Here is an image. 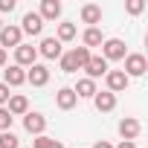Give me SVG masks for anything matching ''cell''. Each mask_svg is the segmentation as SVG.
<instances>
[{
    "mask_svg": "<svg viewBox=\"0 0 148 148\" xmlns=\"http://www.w3.org/2000/svg\"><path fill=\"white\" fill-rule=\"evenodd\" d=\"M58 61H61V70H64V73H79V70H84V64L90 61V49H87V47H76V49L64 52Z\"/></svg>",
    "mask_w": 148,
    "mask_h": 148,
    "instance_id": "1",
    "label": "cell"
},
{
    "mask_svg": "<svg viewBox=\"0 0 148 148\" xmlns=\"http://www.w3.org/2000/svg\"><path fill=\"white\" fill-rule=\"evenodd\" d=\"M125 61V76L128 79H136V76H145V70H148V61H145V55L142 52H131V55H125L122 58Z\"/></svg>",
    "mask_w": 148,
    "mask_h": 148,
    "instance_id": "2",
    "label": "cell"
},
{
    "mask_svg": "<svg viewBox=\"0 0 148 148\" xmlns=\"http://www.w3.org/2000/svg\"><path fill=\"white\" fill-rule=\"evenodd\" d=\"M128 52H125V41H119V38H108L105 44H102V58L110 64V61H122Z\"/></svg>",
    "mask_w": 148,
    "mask_h": 148,
    "instance_id": "3",
    "label": "cell"
},
{
    "mask_svg": "<svg viewBox=\"0 0 148 148\" xmlns=\"http://www.w3.org/2000/svg\"><path fill=\"white\" fill-rule=\"evenodd\" d=\"M23 32H21V26H3V29H0V49H9V47H21L23 41Z\"/></svg>",
    "mask_w": 148,
    "mask_h": 148,
    "instance_id": "4",
    "label": "cell"
},
{
    "mask_svg": "<svg viewBox=\"0 0 148 148\" xmlns=\"http://www.w3.org/2000/svg\"><path fill=\"white\" fill-rule=\"evenodd\" d=\"M21 32H26V35L38 38V35L44 32V21H41V15H38V12H26V15H23V21H21Z\"/></svg>",
    "mask_w": 148,
    "mask_h": 148,
    "instance_id": "5",
    "label": "cell"
},
{
    "mask_svg": "<svg viewBox=\"0 0 148 148\" xmlns=\"http://www.w3.org/2000/svg\"><path fill=\"white\" fill-rule=\"evenodd\" d=\"M35 61H38V49H35L32 44L15 47V64H18V67H32Z\"/></svg>",
    "mask_w": 148,
    "mask_h": 148,
    "instance_id": "6",
    "label": "cell"
},
{
    "mask_svg": "<svg viewBox=\"0 0 148 148\" xmlns=\"http://www.w3.org/2000/svg\"><path fill=\"white\" fill-rule=\"evenodd\" d=\"M23 128H26V134H32V136H41L44 131H47V116L44 113H26L23 116Z\"/></svg>",
    "mask_w": 148,
    "mask_h": 148,
    "instance_id": "7",
    "label": "cell"
},
{
    "mask_svg": "<svg viewBox=\"0 0 148 148\" xmlns=\"http://www.w3.org/2000/svg\"><path fill=\"white\" fill-rule=\"evenodd\" d=\"M105 82H108V93H113V96H116V93H122V90L128 87V82H131V79L125 76L122 70H108Z\"/></svg>",
    "mask_w": 148,
    "mask_h": 148,
    "instance_id": "8",
    "label": "cell"
},
{
    "mask_svg": "<svg viewBox=\"0 0 148 148\" xmlns=\"http://www.w3.org/2000/svg\"><path fill=\"white\" fill-rule=\"evenodd\" d=\"M3 84H6V87H21V84H26V70L18 67V64L6 67V70H3Z\"/></svg>",
    "mask_w": 148,
    "mask_h": 148,
    "instance_id": "9",
    "label": "cell"
},
{
    "mask_svg": "<svg viewBox=\"0 0 148 148\" xmlns=\"http://www.w3.org/2000/svg\"><path fill=\"white\" fill-rule=\"evenodd\" d=\"M26 82H29L32 87H44V84L49 82V67H44V64H32V67L26 70Z\"/></svg>",
    "mask_w": 148,
    "mask_h": 148,
    "instance_id": "10",
    "label": "cell"
},
{
    "mask_svg": "<svg viewBox=\"0 0 148 148\" xmlns=\"http://www.w3.org/2000/svg\"><path fill=\"white\" fill-rule=\"evenodd\" d=\"M84 70H87V79H93V82H96V79L108 76V70H110V67H108V61H105L102 55H90V61L84 64Z\"/></svg>",
    "mask_w": 148,
    "mask_h": 148,
    "instance_id": "11",
    "label": "cell"
},
{
    "mask_svg": "<svg viewBox=\"0 0 148 148\" xmlns=\"http://www.w3.org/2000/svg\"><path fill=\"white\" fill-rule=\"evenodd\" d=\"M35 49H38L44 58H49V61L64 55V49H61V41H58V38H41V47H35Z\"/></svg>",
    "mask_w": 148,
    "mask_h": 148,
    "instance_id": "12",
    "label": "cell"
},
{
    "mask_svg": "<svg viewBox=\"0 0 148 148\" xmlns=\"http://www.w3.org/2000/svg\"><path fill=\"white\" fill-rule=\"evenodd\" d=\"M139 131H142V125H139V119H134V116H125V119L119 122V136L128 139V142H134V139L139 136Z\"/></svg>",
    "mask_w": 148,
    "mask_h": 148,
    "instance_id": "13",
    "label": "cell"
},
{
    "mask_svg": "<svg viewBox=\"0 0 148 148\" xmlns=\"http://www.w3.org/2000/svg\"><path fill=\"white\" fill-rule=\"evenodd\" d=\"M6 110L12 113V119H15V116H26V113H29V99L21 96V93H15V96H9Z\"/></svg>",
    "mask_w": 148,
    "mask_h": 148,
    "instance_id": "14",
    "label": "cell"
},
{
    "mask_svg": "<svg viewBox=\"0 0 148 148\" xmlns=\"http://www.w3.org/2000/svg\"><path fill=\"white\" fill-rule=\"evenodd\" d=\"M55 105L61 108V110H73L79 105V96L73 93V87H61L58 93H55Z\"/></svg>",
    "mask_w": 148,
    "mask_h": 148,
    "instance_id": "15",
    "label": "cell"
},
{
    "mask_svg": "<svg viewBox=\"0 0 148 148\" xmlns=\"http://www.w3.org/2000/svg\"><path fill=\"white\" fill-rule=\"evenodd\" d=\"M93 105H96V110H102V113H110V110L116 108V96H113V93H108V90H96V96H93Z\"/></svg>",
    "mask_w": 148,
    "mask_h": 148,
    "instance_id": "16",
    "label": "cell"
},
{
    "mask_svg": "<svg viewBox=\"0 0 148 148\" xmlns=\"http://www.w3.org/2000/svg\"><path fill=\"white\" fill-rule=\"evenodd\" d=\"M38 15H41V21H58L61 18V3L58 0H44Z\"/></svg>",
    "mask_w": 148,
    "mask_h": 148,
    "instance_id": "17",
    "label": "cell"
},
{
    "mask_svg": "<svg viewBox=\"0 0 148 148\" xmlns=\"http://www.w3.org/2000/svg\"><path fill=\"white\" fill-rule=\"evenodd\" d=\"M73 93H76L79 99H93V96H96V82L84 76V79H79L76 87H73Z\"/></svg>",
    "mask_w": 148,
    "mask_h": 148,
    "instance_id": "18",
    "label": "cell"
},
{
    "mask_svg": "<svg viewBox=\"0 0 148 148\" xmlns=\"http://www.w3.org/2000/svg\"><path fill=\"white\" fill-rule=\"evenodd\" d=\"M82 21L90 23V26L102 23V6H96V3H84V6H82Z\"/></svg>",
    "mask_w": 148,
    "mask_h": 148,
    "instance_id": "19",
    "label": "cell"
},
{
    "mask_svg": "<svg viewBox=\"0 0 148 148\" xmlns=\"http://www.w3.org/2000/svg\"><path fill=\"white\" fill-rule=\"evenodd\" d=\"M82 41H84V47L90 49V47H102L105 44V38H102V29L99 26H87L84 29V35H82Z\"/></svg>",
    "mask_w": 148,
    "mask_h": 148,
    "instance_id": "20",
    "label": "cell"
},
{
    "mask_svg": "<svg viewBox=\"0 0 148 148\" xmlns=\"http://www.w3.org/2000/svg\"><path fill=\"white\" fill-rule=\"evenodd\" d=\"M32 148H64L58 139H52V136H47V134H41V136H35L32 139Z\"/></svg>",
    "mask_w": 148,
    "mask_h": 148,
    "instance_id": "21",
    "label": "cell"
},
{
    "mask_svg": "<svg viewBox=\"0 0 148 148\" xmlns=\"http://www.w3.org/2000/svg\"><path fill=\"white\" fill-rule=\"evenodd\" d=\"M61 44L64 41H73L76 38V23H58V35H55Z\"/></svg>",
    "mask_w": 148,
    "mask_h": 148,
    "instance_id": "22",
    "label": "cell"
},
{
    "mask_svg": "<svg viewBox=\"0 0 148 148\" xmlns=\"http://www.w3.org/2000/svg\"><path fill=\"white\" fill-rule=\"evenodd\" d=\"M0 148H21V139L12 131H3V134H0Z\"/></svg>",
    "mask_w": 148,
    "mask_h": 148,
    "instance_id": "23",
    "label": "cell"
},
{
    "mask_svg": "<svg viewBox=\"0 0 148 148\" xmlns=\"http://www.w3.org/2000/svg\"><path fill=\"white\" fill-rule=\"evenodd\" d=\"M3 131H12V113L6 108H0V134Z\"/></svg>",
    "mask_w": 148,
    "mask_h": 148,
    "instance_id": "24",
    "label": "cell"
},
{
    "mask_svg": "<svg viewBox=\"0 0 148 148\" xmlns=\"http://www.w3.org/2000/svg\"><path fill=\"white\" fill-rule=\"evenodd\" d=\"M142 9H145V3H142V0H128V12H131V15H139Z\"/></svg>",
    "mask_w": 148,
    "mask_h": 148,
    "instance_id": "25",
    "label": "cell"
},
{
    "mask_svg": "<svg viewBox=\"0 0 148 148\" xmlns=\"http://www.w3.org/2000/svg\"><path fill=\"white\" fill-rule=\"evenodd\" d=\"M9 96H12V93H9V87H6L3 82H0V108H3V105L9 102Z\"/></svg>",
    "mask_w": 148,
    "mask_h": 148,
    "instance_id": "26",
    "label": "cell"
},
{
    "mask_svg": "<svg viewBox=\"0 0 148 148\" xmlns=\"http://www.w3.org/2000/svg\"><path fill=\"white\" fill-rule=\"evenodd\" d=\"M12 9H15V0H0V12H3V15L12 12Z\"/></svg>",
    "mask_w": 148,
    "mask_h": 148,
    "instance_id": "27",
    "label": "cell"
},
{
    "mask_svg": "<svg viewBox=\"0 0 148 148\" xmlns=\"http://www.w3.org/2000/svg\"><path fill=\"white\" fill-rule=\"evenodd\" d=\"M116 148H136V142H128V139H122V142H119Z\"/></svg>",
    "mask_w": 148,
    "mask_h": 148,
    "instance_id": "28",
    "label": "cell"
},
{
    "mask_svg": "<svg viewBox=\"0 0 148 148\" xmlns=\"http://www.w3.org/2000/svg\"><path fill=\"white\" fill-rule=\"evenodd\" d=\"M93 148H113V145H110V142H108V139H99V142H96V145H93Z\"/></svg>",
    "mask_w": 148,
    "mask_h": 148,
    "instance_id": "29",
    "label": "cell"
},
{
    "mask_svg": "<svg viewBox=\"0 0 148 148\" xmlns=\"http://www.w3.org/2000/svg\"><path fill=\"white\" fill-rule=\"evenodd\" d=\"M6 58H9V55H6V49H0V67H6Z\"/></svg>",
    "mask_w": 148,
    "mask_h": 148,
    "instance_id": "30",
    "label": "cell"
},
{
    "mask_svg": "<svg viewBox=\"0 0 148 148\" xmlns=\"http://www.w3.org/2000/svg\"><path fill=\"white\" fill-rule=\"evenodd\" d=\"M0 29H3V21H0Z\"/></svg>",
    "mask_w": 148,
    "mask_h": 148,
    "instance_id": "31",
    "label": "cell"
}]
</instances>
